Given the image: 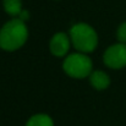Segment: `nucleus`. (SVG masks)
<instances>
[{
    "label": "nucleus",
    "mask_w": 126,
    "mask_h": 126,
    "mask_svg": "<svg viewBox=\"0 0 126 126\" xmlns=\"http://www.w3.org/2000/svg\"><path fill=\"white\" fill-rule=\"evenodd\" d=\"M116 37H118V41L120 43H124L126 44V22H123L118 31H116Z\"/></svg>",
    "instance_id": "obj_9"
},
{
    "label": "nucleus",
    "mask_w": 126,
    "mask_h": 126,
    "mask_svg": "<svg viewBox=\"0 0 126 126\" xmlns=\"http://www.w3.org/2000/svg\"><path fill=\"white\" fill-rule=\"evenodd\" d=\"M70 38L75 49L80 53H91L98 45V36L93 27L87 23H76L70 30Z\"/></svg>",
    "instance_id": "obj_2"
},
{
    "label": "nucleus",
    "mask_w": 126,
    "mask_h": 126,
    "mask_svg": "<svg viewBox=\"0 0 126 126\" xmlns=\"http://www.w3.org/2000/svg\"><path fill=\"white\" fill-rule=\"evenodd\" d=\"M28 38V30L25 21L12 18L7 21L0 30V48L6 51L20 49Z\"/></svg>",
    "instance_id": "obj_1"
},
{
    "label": "nucleus",
    "mask_w": 126,
    "mask_h": 126,
    "mask_svg": "<svg viewBox=\"0 0 126 126\" xmlns=\"http://www.w3.org/2000/svg\"><path fill=\"white\" fill-rule=\"evenodd\" d=\"M26 126H54V121L47 114H36L30 118Z\"/></svg>",
    "instance_id": "obj_7"
},
{
    "label": "nucleus",
    "mask_w": 126,
    "mask_h": 126,
    "mask_svg": "<svg viewBox=\"0 0 126 126\" xmlns=\"http://www.w3.org/2000/svg\"><path fill=\"white\" fill-rule=\"evenodd\" d=\"M104 64L110 69H123L126 66V44L116 43L110 45L104 55H103Z\"/></svg>",
    "instance_id": "obj_4"
},
{
    "label": "nucleus",
    "mask_w": 126,
    "mask_h": 126,
    "mask_svg": "<svg viewBox=\"0 0 126 126\" xmlns=\"http://www.w3.org/2000/svg\"><path fill=\"white\" fill-rule=\"evenodd\" d=\"M70 39L71 38L66 33H63V32L54 34V37L51 38L50 44H49L51 54L58 58L65 56L70 49Z\"/></svg>",
    "instance_id": "obj_5"
},
{
    "label": "nucleus",
    "mask_w": 126,
    "mask_h": 126,
    "mask_svg": "<svg viewBox=\"0 0 126 126\" xmlns=\"http://www.w3.org/2000/svg\"><path fill=\"white\" fill-rule=\"evenodd\" d=\"M92 60L84 53L70 54L65 58L63 69L64 71L74 79H84L92 74Z\"/></svg>",
    "instance_id": "obj_3"
},
{
    "label": "nucleus",
    "mask_w": 126,
    "mask_h": 126,
    "mask_svg": "<svg viewBox=\"0 0 126 126\" xmlns=\"http://www.w3.org/2000/svg\"><path fill=\"white\" fill-rule=\"evenodd\" d=\"M89 81H91V84L98 91H103V89L108 88L109 84H110L109 76L104 71H99V70L93 71L89 75Z\"/></svg>",
    "instance_id": "obj_6"
},
{
    "label": "nucleus",
    "mask_w": 126,
    "mask_h": 126,
    "mask_svg": "<svg viewBox=\"0 0 126 126\" xmlns=\"http://www.w3.org/2000/svg\"><path fill=\"white\" fill-rule=\"evenodd\" d=\"M2 5H4V10L10 16H18L23 10L21 0H2Z\"/></svg>",
    "instance_id": "obj_8"
},
{
    "label": "nucleus",
    "mask_w": 126,
    "mask_h": 126,
    "mask_svg": "<svg viewBox=\"0 0 126 126\" xmlns=\"http://www.w3.org/2000/svg\"><path fill=\"white\" fill-rule=\"evenodd\" d=\"M28 17H30V12H28L27 10H22L21 14L18 15V18H21L22 21H27Z\"/></svg>",
    "instance_id": "obj_10"
}]
</instances>
